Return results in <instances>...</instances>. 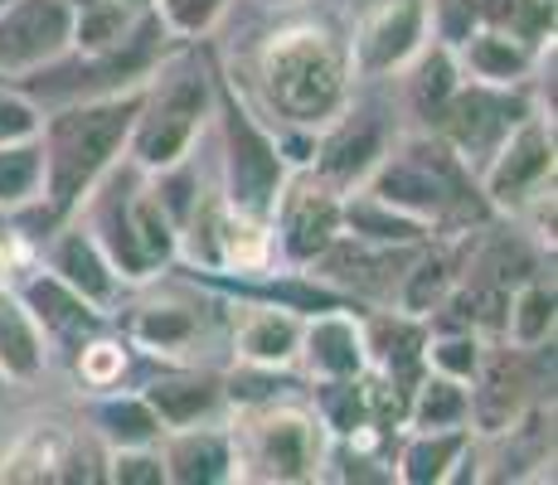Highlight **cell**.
Listing matches in <instances>:
<instances>
[{
  "mask_svg": "<svg viewBox=\"0 0 558 485\" xmlns=\"http://www.w3.org/2000/svg\"><path fill=\"white\" fill-rule=\"evenodd\" d=\"M345 49L316 20H296L267 35L263 53H257V78L272 102L296 126H326L330 117L345 107Z\"/></svg>",
  "mask_w": 558,
  "mask_h": 485,
  "instance_id": "6da1fadb",
  "label": "cell"
},
{
  "mask_svg": "<svg viewBox=\"0 0 558 485\" xmlns=\"http://www.w3.org/2000/svg\"><path fill=\"white\" fill-rule=\"evenodd\" d=\"M142 107V88L122 97H98V102L63 107L59 117L39 122V156H45V194L53 214H69L83 194L93 190V180L112 166V156L126 146Z\"/></svg>",
  "mask_w": 558,
  "mask_h": 485,
  "instance_id": "7a4b0ae2",
  "label": "cell"
},
{
  "mask_svg": "<svg viewBox=\"0 0 558 485\" xmlns=\"http://www.w3.org/2000/svg\"><path fill=\"white\" fill-rule=\"evenodd\" d=\"M364 194L408 214V219L427 223V229L457 219V214L461 219L476 214V190H471L466 160L447 142H437V136H408L399 150H384V160L364 180Z\"/></svg>",
  "mask_w": 558,
  "mask_h": 485,
  "instance_id": "3957f363",
  "label": "cell"
},
{
  "mask_svg": "<svg viewBox=\"0 0 558 485\" xmlns=\"http://www.w3.org/2000/svg\"><path fill=\"white\" fill-rule=\"evenodd\" d=\"M204 107H209V83H204V69L195 59L170 63L166 73L142 88V107H136L132 122V156L142 160L146 170H170L180 166V156L195 142Z\"/></svg>",
  "mask_w": 558,
  "mask_h": 485,
  "instance_id": "277c9868",
  "label": "cell"
},
{
  "mask_svg": "<svg viewBox=\"0 0 558 485\" xmlns=\"http://www.w3.org/2000/svg\"><path fill=\"white\" fill-rule=\"evenodd\" d=\"M239 457L257 466V481H306L320 466V433L296 408H263L243 423Z\"/></svg>",
  "mask_w": 558,
  "mask_h": 485,
  "instance_id": "5b68a950",
  "label": "cell"
},
{
  "mask_svg": "<svg viewBox=\"0 0 558 485\" xmlns=\"http://www.w3.org/2000/svg\"><path fill=\"white\" fill-rule=\"evenodd\" d=\"M272 219L277 233H282L287 257L292 263H316L345 229V204H340V190H330L320 175H302V180H282Z\"/></svg>",
  "mask_w": 558,
  "mask_h": 485,
  "instance_id": "8992f818",
  "label": "cell"
},
{
  "mask_svg": "<svg viewBox=\"0 0 558 485\" xmlns=\"http://www.w3.org/2000/svg\"><path fill=\"white\" fill-rule=\"evenodd\" d=\"M73 49V0H5L0 5V73H25Z\"/></svg>",
  "mask_w": 558,
  "mask_h": 485,
  "instance_id": "52a82bcc",
  "label": "cell"
},
{
  "mask_svg": "<svg viewBox=\"0 0 558 485\" xmlns=\"http://www.w3.org/2000/svg\"><path fill=\"white\" fill-rule=\"evenodd\" d=\"M223 136H229V204L243 214L267 219L277 204V190H282V180H287L282 156H277V146L248 122V112L233 102L223 107Z\"/></svg>",
  "mask_w": 558,
  "mask_h": 485,
  "instance_id": "ba28073f",
  "label": "cell"
},
{
  "mask_svg": "<svg viewBox=\"0 0 558 485\" xmlns=\"http://www.w3.org/2000/svg\"><path fill=\"white\" fill-rule=\"evenodd\" d=\"M524 117L530 112H524L520 97L500 93L496 83H476V88L452 93V102L437 112V126H442V142L461 160H476V156H490L510 136V126H520Z\"/></svg>",
  "mask_w": 558,
  "mask_h": 485,
  "instance_id": "9c48e42d",
  "label": "cell"
},
{
  "mask_svg": "<svg viewBox=\"0 0 558 485\" xmlns=\"http://www.w3.org/2000/svg\"><path fill=\"white\" fill-rule=\"evenodd\" d=\"M389 150V126L374 107H355V112H336L316 146V175L330 190H355L369 180V170Z\"/></svg>",
  "mask_w": 558,
  "mask_h": 485,
  "instance_id": "30bf717a",
  "label": "cell"
},
{
  "mask_svg": "<svg viewBox=\"0 0 558 485\" xmlns=\"http://www.w3.org/2000/svg\"><path fill=\"white\" fill-rule=\"evenodd\" d=\"M544 180H554V136L539 117H524L510 126V136L490 150L486 194L496 204H520L530 194H544Z\"/></svg>",
  "mask_w": 558,
  "mask_h": 485,
  "instance_id": "8fae6325",
  "label": "cell"
},
{
  "mask_svg": "<svg viewBox=\"0 0 558 485\" xmlns=\"http://www.w3.org/2000/svg\"><path fill=\"white\" fill-rule=\"evenodd\" d=\"M427 35V5L423 0H379L355 29V69L360 73H389L423 49Z\"/></svg>",
  "mask_w": 558,
  "mask_h": 485,
  "instance_id": "7c38bea8",
  "label": "cell"
},
{
  "mask_svg": "<svg viewBox=\"0 0 558 485\" xmlns=\"http://www.w3.org/2000/svg\"><path fill=\"white\" fill-rule=\"evenodd\" d=\"M476 393L466 398V417H476L481 433H510L514 417H520V403H524V374L510 364V354H496V360H481L476 374Z\"/></svg>",
  "mask_w": 558,
  "mask_h": 485,
  "instance_id": "4fadbf2b",
  "label": "cell"
},
{
  "mask_svg": "<svg viewBox=\"0 0 558 485\" xmlns=\"http://www.w3.org/2000/svg\"><path fill=\"white\" fill-rule=\"evenodd\" d=\"M233 344H239V354L248 364L277 369V364H287L296 350H302V320L282 306H248L239 320Z\"/></svg>",
  "mask_w": 558,
  "mask_h": 485,
  "instance_id": "5bb4252c",
  "label": "cell"
},
{
  "mask_svg": "<svg viewBox=\"0 0 558 485\" xmlns=\"http://www.w3.org/2000/svg\"><path fill=\"white\" fill-rule=\"evenodd\" d=\"M166 481L180 485H209V481H229L233 476V447L219 433H175L166 441Z\"/></svg>",
  "mask_w": 558,
  "mask_h": 485,
  "instance_id": "9a60e30c",
  "label": "cell"
},
{
  "mask_svg": "<svg viewBox=\"0 0 558 485\" xmlns=\"http://www.w3.org/2000/svg\"><path fill=\"white\" fill-rule=\"evenodd\" d=\"M302 340H306L311 364H316L326 379H355V374L364 369V360H369V350H364V330L350 316L311 320V326H302Z\"/></svg>",
  "mask_w": 558,
  "mask_h": 485,
  "instance_id": "2e32d148",
  "label": "cell"
},
{
  "mask_svg": "<svg viewBox=\"0 0 558 485\" xmlns=\"http://www.w3.org/2000/svg\"><path fill=\"white\" fill-rule=\"evenodd\" d=\"M45 369V340L29 306L10 287H0V379H35Z\"/></svg>",
  "mask_w": 558,
  "mask_h": 485,
  "instance_id": "e0dca14e",
  "label": "cell"
},
{
  "mask_svg": "<svg viewBox=\"0 0 558 485\" xmlns=\"http://www.w3.org/2000/svg\"><path fill=\"white\" fill-rule=\"evenodd\" d=\"M457 49L466 53V69L476 73L481 83H496V88H510V83L530 69V45H524L520 35H510L506 25L471 29Z\"/></svg>",
  "mask_w": 558,
  "mask_h": 485,
  "instance_id": "ac0fdd59",
  "label": "cell"
},
{
  "mask_svg": "<svg viewBox=\"0 0 558 485\" xmlns=\"http://www.w3.org/2000/svg\"><path fill=\"white\" fill-rule=\"evenodd\" d=\"M53 277L69 282L78 296H88V301H107L117 291V267L107 263L98 239H88V233H69V239H59V247H53Z\"/></svg>",
  "mask_w": 558,
  "mask_h": 485,
  "instance_id": "d6986e66",
  "label": "cell"
},
{
  "mask_svg": "<svg viewBox=\"0 0 558 485\" xmlns=\"http://www.w3.org/2000/svg\"><path fill=\"white\" fill-rule=\"evenodd\" d=\"M25 301H29V316H35V326L59 330V336H78V330L98 326V311H93V301L78 296V291H73L69 282H59V277H39V282H29Z\"/></svg>",
  "mask_w": 558,
  "mask_h": 485,
  "instance_id": "ffe728a7",
  "label": "cell"
},
{
  "mask_svg": "<svg viewBox=\"0 0 558 485\" xmlns=\"http://www.w3.org/2000/svg\"><path fill=\"white\" fill-rule=\"evenodd\" d=\"M136 29V5L126 0H78L73 5V45L83 53H112Z\"/></svg>",
  "mask_w": 558,
  "mask_h": 485,
  "instance_id": "44dd1931",
  "label": "cell"
},
{
  "mask_svg": "<svg viewBox=\"0 0 558 485\" xmlns=\"http://www.w3.org/2000/svg\"><path fill=\"white\" fill-rule=\"evenodd\" d=\"M413 59L417 63H413V78H408V102H413L417 117L437 122V112H442V107L452 102V93L461 88V69H457V59L447 45L417 49Z\"/></svg>",
  "mask_w": 558,
  "mask_h": 485,
  "instance_id": "7402d4cb",
  "label": "cell"
},
{
  "mask_svg": "<svg viewBox=\"0 0 558 485\" xmlns=\"http://www.w3.org/2000/svg\"><path fill=\"white\" fill-rule=\"evenodd\" d=\"M45 194V156H39V136L25 142H0V209H20V204Z\"/></svg>",
  "mask_w": 558,
  "mask_h": 485,
  "instance_id": "603a6c76",
  "label": "cell"
},
{
  "mask_svg": "<svg viewBox=\"0 0 558 485\" xmlns=\"http://www.w3.org/2000/svg\"><path fill=\"white\" fill-rule=\"evenodd\" d=\"M408 423L417 433H437V427H457L466 423V388L452 374H427L413 388V403H408Z\"/></svg>",
  "mask_w": 558,
  "mask_h": 485,
  "instance_id": "cb8c5ba5",
  "label": "cell"
},
{
  "mask_svg": "<svg viewBox=\"0 0 558 485\" xmlns=\"http://www.w3.org/2000/svg\"><path fill=\"white\" fill-rule=\"evenodd\" d=\"M466 451V433L461 427H437V433H417L403 451V481L427 485V481H447V466Z\"/></svg>",
  "mask_w": 558,
  "mask_h": 485,
  "instance_id": "d4e9b609",
  "label": "cell"
},
{
  "mask_svg": "<svg viewBox=\"0 0 558 485\" xmlns=\"http://www.w3.org/2000/svg\"><path fill=\"white\" fill-rule=\"evenodd\" d=\"M549 330H554V287L524 282L506 301V336L520 344V350H534V344L549 340Z\"/></svg>",
  "mask_w": 558,
  "mask_h": 485,
  "instance_id": "484cf974",
  "label": "cell"
},
{
  "mask_svg": "<svg viewBox=\"0 0 558 485\" xmlns=\"http://www.w3.org/2000/svg\"><path fill=\"white\" fill-rule=\"evenodd\" d=\"M364 350L389 369H408L423 354V326H417V316H374L364 330Z\"/></svg>",
  "mask_w": 558,
  "mask_h": 485,
  "instance_id": "4316f807",
  "label": "cell"
},
{
  "mask_svg": "<svg viewBox=\"0 0 558 485\" xmlns=\"http://www.w3.org/2000/svg\"><path fill=\"white\" fill-rule=\"evenodd\" d=\"M214 398H219V388H214L209 379H166V384L146 388V403H151L156 417L170 423V427L195 423L199 413H209Z\"/></svg>",
  "mask_w": 558,
  "mask_h": 485,
  "instance_id": "83f0119b",
  "label": "cell"
},
{
  "mask_svg": "<svg viewBox=\"0 0 558 485\" xmlns=\"http://www.w3.org/2000/svg\"><path fill=\"white\" fill-rule=\"evenodd\" d=\"M98 423L117 447H146L160 433V417L146 398H107L98 408Z\"/></svg>",
  "mask_w": 558,
  "mask_h": 485,
  "instance_id": "f1b7e54d",
  "label": "cell"
},
{
  "mask_svg": "<svg viewBox=\"0 0 558 485\" xmlns=\"http://www.w3.org/2000/svg\"><path fill=\"white\" fill-rule=\"evenodd\" d=\"M447 291H452V257L427 253L403 282V311L408 316H427V311H437L447 301Z\"/></svg>",
  "mask_w": 558,
  "mask_h": 485,
  "instance_id": "f546056e",
  "label": "cell"
},
{
  "mask_svg": "<svg viewBox=\"0 0 558 485\" xmlns=\"http://www.w3.org/2000/svg\"><path fill=\"white\" fill-rule=\"evenodd\" d=\"M126 219H132V233H136V243H142V253L151 257V267L175 253V223L160 209L156 194H136V199L126 204Z\"/></svg>",
  "mask_w": 558,
  "mask_h": 485,
  "instance_id": "4dcf8cb0",
  "label": "cell"
},
{
  "mask_svg": "<svg viewBox=\"0 0 558 485\" xmlns=\"http://www.w3.org/2000/svg\"><path fill=\"white\" fill-rule=\"evenodd\" d=\"M481 5L486 0H433V10H427V20H433L437 29V45L457 49L461 39L471 35V29L486 25V15H481Z\"/></svg>",
  "mask_w": 558,
  "mask_h": 485,
  "instance_id": "1f68e13d",
  "label": "cell"
},
{
  "mask_svg": "<svg viewBox=\"0 0 558 485\" xmlns=\"http://www.w3.org/2000/svg\"><path fill=\"white\" fill-rule=\"evenodd\" d=\"M195 336V316H185L180 306H151L142 320H136V340L156 344V350H175Z\"/></svg>",
  "mask_w": 558,
  "mask_h": 485,
  "instance_id": "d6a6232c",
  "label": "cell"
},
{
  "mask_svg": "<svg viewBox=\"0 0 558 485\" xmlns=\"http://www.w3.org/2000/svg\"><path fill=\"white\" fill-rule=\"evenodd\" d=\"M320 413H326V423L336 427V433H355L364 417V398H360L355 379H330L320 388Z\"/></svg>",
  "mask_w": 558,
  "mask_h": 485,
  "instance_id": "836d02e7",
  "label": "cell"
},
{
  "mask_svg": "<svg viewBox=\"0 0 558 485\" xmlns=\"http://www.w3.org/2000/svg\"><path fill=\"white\" fill-rule=\"evenodd\" d=\"M156 5H160V20H166L175 35H204V29L223 15L229 0H156Z\"/></svg>",
  "mask_w": 558,
  "mask_h": 485,
  "instance_id": "e575fe53",
  "label": "cell"
},
{
  "mask_svg": "<svg viewBox=\"0 0 558 485\" xmlns=\"http://www.w3.org/2000/svg\"><path fill=\"white\" fill-rule=\"evenodd\" d=\"M427 360H433V369L437 374H452V379H471L476 374V364H481V344L476 336H447V340H437L433 350H427Z\"/></svg>",
  "mask_w": 558,
  "mask_h": 485,
  "instance_id": "d590c367",
  "label": "cell"
},
{
  "mask_svg": "<svg viewBox=\"0 0 558 485\" xmlns=\"http://www.w3.org/2000/svg\"><path fill=\"white\" fill-rule=\"evenodd\" d=\"M107 476H112L117 485H160L166 481V466H160V457H151L146 447H117Z\"/></svg>",
  "mask_w": 558,
  "mask_h": 485,
  "instance_id": "8d00e7d4",
  "label": "cell"
},
{
  "mask_svg": "<svg viewBox=\"0 0 558 485\" xmlns=\"http://www.w3.org/2000/svg\"><path fill=\"white\" fill-rule=\"evenodd\" d=\"M39 107L20 93L0 88V142H25V136H39Z\"/></svg>",
  "mask_w": 558,
  "mask_h": 485,
  "instance_id": "74e56055",
  "label": "cell"
},
{
  "mask_svg": "<svg viewBox=\"0 0 558 485\" xmlns=\"http://www.w3.org/2000/svg\"><path fill=\"white\" fill-rule=\"evenodd\" d=\"M122 364H126L122 344H112V340H98V344H88V350H83L78 369H83V379H88L93 388H112L117 379H122Z\"/></svg>",
  "mask_w": 558,
  "mask_h": 485,
  "instance_id": "f35d334b",
  "label": "cell"
},
{
  "mask_svg": "<svg viewBox=\"0 0 558 485\" xmlns=\"http://www.w3.org/2000/svg\"><path fill=\"white\" fill-rule=\"evenodd\" d=\"M126 5H136V10H142V5H151V0H126Z\"/></svg>",
  "mask_w": 558,
  "mask_h": 485,
  "instance_id": "ab89813d",
  "label": "cell"
},
{
  "mask_svg": "<svg viewBox=\"0 0 558 485\" xmlns=\"http://www.w3.org/2000/svg\"><path fill=\"white\" fill-rule=\"evenodd\" d=\"M272 5H287V0H272Z\"/></svg>",
  "mask_w": 558,
  "mask_h": 485,
  "instance_id": "60d3db41",
  "label": "cell"
},
{
  "mask_svg": "<svg viewBox=\"0 0 558 485\" xmlns=\"http://www.w3.org/2000/svg\"><path fill=\"white\" fill-rule=\"evenodd\" d=\"M0 5H5V0H0Z\"/></svg>",
  "mask_w": 558,
  "mask_h": 485,
  "instance_id": "b9f144b4",
  "label": "cell"
}]
</instances>
